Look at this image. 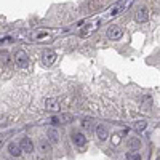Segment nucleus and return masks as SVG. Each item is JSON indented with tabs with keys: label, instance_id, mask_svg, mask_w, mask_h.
Wrapping results in <instances>:
<instances>
[{
	"label": "nucleus",
	"instance_id": "2eb2a0df",
	"mask_svg": "<svg viewBox=\"0 0 160 160\" xmlns=\"http://www.w3.org/2000/svg\"><path fill=\"white\" fill-rule=\"evenodd\" d=\"M71 120V117H68V115H61V117H58V122L59 123H68Z\"/></svg>",
	"mask_w": 160,
	"mask_h": 160
},
{
	"label": "nucleus",
	"instance_id": "f8f14e48",
	"mask_svg": "<svg viewBox=\"0 0 160 160\" xmlns=\"http://www.w3.org/2000/svg\"><path fill=\"white\" fill-rule=\"evenodd\" d=\"M8 152L13 155V157H19L21 155V148L18 144H15V142H10L8 144Z\"/></svg>",
	"mask_w": 160,
	"mask_h": 160
},
{
	"label": "nucleus",
	"instance_id": "ddd939ff",
	"mask_svg": "<svg viewBox=\"0 0 160 160\" xmlns=\"http://www.w3.org/2000/svg\"><path fill=\"white\" fill-rule=\"evenodd\" d=\"M10 61V55H8V51H0V62H2V64H7Z\"/></svg>",
	"mask_w": 160,
	"mask_h": 160
},
{
	"label": "nucleus",
	"instance_id": "4468645a",
	"mask_svg": "<svg viewBox=\"0 0 160 160\" xmlns=\"http://www.w3.org/2000/svg\"><path fill=\"white\" fill-rule=\"evenodd\" d=\"M127 160H141V155L138 152H127Z\"/></svg>",
	"mask_w": 160,
	"mask_h": 160
},
{
	"label": "nucleus",
	"instance_id": "9d476101",
	"mask_svg": "<svg viewBox=\"0 0 160 160\" xmlns=\"http://www.w3.org/2000/svg\"><path fill=\"white\" fill-rule=\"evenodd\" d=\"M38 149H40V152L48 154V152L51 151V144H50V141H48V139H40V141H38Z\"/></svg>",
	"mask_w": 160,
	"mask_h": 160
},
{
	"label": "nucleus",
	"instance_id": "f3484780",
	"mask_svg": "<svg viewBox=\"0 0 160 160\" xmlns=\"http://www.w3.org/2000/svg\"><path fill=\"white\" fill-rule=\"evenodd\" d=\"M82 127L87 128V130H90L91 128V120H82Z\"/></svg>",
	"mask_w": 160,
	"mask_h": 160
},
{
	"label": "nucleus",
	"instance_id": "1a4fd4ad",
	"mask_svg": "<svg viewBox=\"0 0 160 160\" xmlns=\"http://www.w3.org/2000/svg\"><path fill=\"white\" fill-rule=\"evenodd\" d=\"M127 146L130 149H139L141 148V139L136 138V136H131V138L127 139Z\"/></svg>",
	"mask_w": 160,
	"mask_h": 160
},
{
	"label": "nucleus",
	"instance_id": "f03ea898",
	"mask_svg": "<svg viewBox=\"0 0 160 160\" xmlns=\"http://www.w3.org/2000/svg\"><path fill=\"white\" fill-rule=\"evenodd\" d=\"M149 19V10L148 7H139L135 13V21L136 22H146Z\"/></svg>",
	"mask_w": 160,
	"mask_h": 160
},
{
	"label": "nucleus",
	"instance_id": "a211bd4d",
	"mask_svg": "<svg viewBox=\"0 0 160 160\" xmlns=\"http://www.w3.org/2000/svg\"><path fill=\"white\" fill-rule=\"evenodd\" d=\"M5 122H7V117L5 115H0V127H2Z\"/></svg>",
	"mask_w": 160,
	"mask_h": 160
},
{
	"label": "nucleus",
	"instance_id": "9b49d317",
	"mask_svg": "<svg viewBox=\"0 0 160 160\" xmlns=\"http://www.w3.org/2000/svg\"><path fill=\"white\" fill-rule=\"evenodd\" d=\"M47 136H48V141H50V142H58V141H59V133H58V130H55V128H50V130L47 131Z\"/></svg>",
	"mask_w": 160,
	"mask_h": 160
},
{
	"label": "nucleus",
	"instance_id": "423d86ee",
	"mask_svg": "<svg viewBox=\"0 0 160 160\" xmlns=\"http://www.w3.org/2000/svg\"><path fill=\"white\" fill-rule=\"evenodd\" d=\"M45 108L48 109V112H58V111L61 109V106H59L58 99H55V98H48V99L45 101Z\"/></svg>",
	"mask_w": 160,
	"mask_h": 160
},
{
	"label": "nucleus",
	"instance_id": "0eeeda50",
	"mask_svg": "<svg viewBox=\"0 0 160 160\" xmlns=\"http://www.w3.org/2000/svg\"><path fill=\"white\" fill-rule=\"evenodd\" d=\"M19 148H21V151H24V152H32V151H34V142H32L31 138L24 136V138L21 139V142H19Z\"/></svg>",
	"mask_w": 160,
	"mask_h": 160
},
{
	"label": "nucleus",
	"instance_id": "6e6552de",
	"mask_svg": "<svg viewBox=\"0 0 160 160\" xmlns=\"http://www.w3.org/2000/svg\"><path fill=\"white\" fill-rule=\"evenodd\" d=\"M96 136L99 141H106L109 138V133H108V128H106L104 125H98L96 127Z\"/></svg>",
	"mask_w": 160,
	"mask_h": 160
},
{
	"label": "nucleus",
	"instance_id": "f257e3e1",
	"mask_svg": "<svg viewBox=\"0 0 160 160\" xmlns=\"http://www.w3.org/2000/svg\"><path fill=\"white\" fill-rule=\"evenodd\" d=\"M15 61H16V66H18V68H26V66L29 64V56H28V53L22 51V50H18L16 55H15Z\"/></svg>",
	"mask_w": 160,
	"mask_h": 160
},
{
	"label": "nucleus",
	"instance_id": "7ed1b4c3",
	"mask_svg": "<svg viewBox=\"0 0 160 160\" xmlns=\"http://www.w3.org/2000/svg\"><path fill=\"white\" fill-rule=\"evenodd\" d=\"M106 35H108L109 38H112V40H118L123 35V31L120 29L118 26H111V28H108V31H106Z\"/></svg>",
	"mask_w": 160,
	"mask_h": 160
},
{
	"label": "nucleus",
	"instance_id": "39448f33",
	"mask_svg": "<svg viewBox=\"0 0 160 160\" xmlns=\"http://www.w3.org/2000/svg\"><path fill=\"white\" fill-rule=\"evenodd\" d=\"M42 61H43L47 66H51L53 62L56 61V53L53 51V50H47V51H43V55H42Z\"/></svg>",
	"mask_w": 160,
	"mask_h": 160
},
{
	"label": "nucleus",
	"instance_id": "20e7f679",
	"mask_svg": "<svg viewBox=\"0 0 160 160\" xmlns=\"http://www.w3.org/2000/svg\"><path fill=\"white\" fill-rule=\"evenodd\" d=\"M71 139H72V142H74L75 146H78V148L85 146V142H87L85 135H83V133H80V131H74L72 135H71Z\"/></svg>",
	"mask_w": 160,
	"mask_h": 160
},
{
	"label": "nucleus",
	"instance_id": "dca6fc26",
	"mask_svg": "<svg viewBox=\"0 0 160 160\" xmlns=\"http://www.w3.org/2000/svg\"><path fill=\"white\" fill-rule=\"evenodd\" d=\"M146 125H148L146 122H138V123L135 125V130H139V131H141V130H144V128H146Z\"/></svg>",
	"mask_w": 160,
	"mask_h": 160
},
{
	"label": "nucleus",
	"instance_id": "aec40b11",
	"mask_svg": "<svg viewBox=\"0 0 160 160\" xmlns=\"http://www.w3.org/2000/svg\"><path fill=\"white\" fill-rule=\"evenodd\" d=\"M118 141H120V135H115V136H114V142L117 144Z\"/></svg>",
	"mask_w": 160,
	"mask_h": 160
},
{
	"label": "nucleus",
	"instance_id": "6ab92c4d",
	"mask_svg": "<svg viewBox=\"0 0 160 160\" xmlns=\"http://www.w3.org/2000/svg\"><path fill=\"white\" fill-rule=\"evenodd\" d=\"M118 11H120V7H115V8H114V10H112L111 13H112V15H117Z\"/></svg>",
	"mask_w": 160,
	"mask_h": 160
}]
</instances>
